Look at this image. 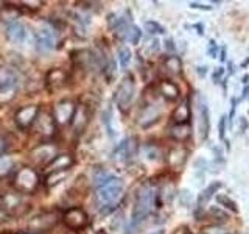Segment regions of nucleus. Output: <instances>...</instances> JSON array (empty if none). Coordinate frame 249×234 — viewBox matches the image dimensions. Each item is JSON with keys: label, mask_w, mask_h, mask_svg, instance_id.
I'll return each mask as SVG.
<instances>
[{"label": "nucleus", "mask_w": 249, "mask_h": 234, "mask_svg": "<svg viewBox=\"0 0 249 234\" xmlns=\"http://www.w3.org/2000/svg\"><path fill=\"white\" fill-rule=\"evenodd\" d=\"M192 135V130L189 125H175V127L170 128V136L173 137L175 140H178V142H184V140H187Z\"/></svg>", "instance_id": "obj_17"}, {"label": "nucleus", "mask_w": 249, "mask_h": 234, "mask_svg": "<svg viewBox=\"0 0 249 234\" xmlns=\"http://www.w3.org/2000/svg\"><path fill=\"white\" fill-rule=\"evenodd\" d=\"M154 198H156V191L151 184H145L140 187L137 192V197H136L131 222H129L131 230L137 228V226L151 214L153 206H154Z\"/></svg>", "instance_id": "obj_2"}, {"label": "nucleus", "mask_w": 249, "mask_h": 234, "mask_svg": "<svg viewBox=\"0 0 249 234\" xmlns=\"http://www.w3.org/2000/svg\"><path fill=\"white\" fill-rule=\"evenodd\" d=\"M151 234H165L162 230H159V231H154V233H151Z\"/></svg>", "instance_id": "obj_36"}, {"label": "nucleus", "mask_w": 249, "mask_h": 234, "mask_svg": "<svg viewBox=\"0 0 249 234\" xmlns=\"http://www.w3.org/2000/svg\"><path fill=\"white\" fill-rule=\"evenodd\" d=\"M36 44L44 52L53 50L54 45H56V35H54V31L50 27L39 28L36 33Z\"/></svg>", "instance_id": "obj_7"}, {"label": "nucleus", "mask_w": 249, "mask_h": 234, "mask_svg": "<svg viewBox=\"0 0 249 234\" xmlns=\"http://www.w3.org/2000/svg\"><path fill=\"white\" fill-rule=\"evenodd\" d=\"M37 116V106H25L18 111L16 114V123L19 125V127H28V125L36 119Z\"/></svg>", "instance_id": "obj_12"}, {"label": "nucleus", "mask_w": 249, "mask_h": 234, "mask_svg": "<svg viewBox=\"0 0 249 234\" xmlns=\"http://www.w3.org/2000/svg\"><path fill=\"white\" fill-rule=\"evenodd\" d=\"M13 164L14 162L10 156H3V158H0V176H3L10 172L13 169Z\"/></svg>", "instance_id": "obj_23"}, {"label": "nucleus", "mask_w": 249, "mask_h": 234, "mask_svg": "<svg viewBox=\"0 0 249 234\" xmlns=\"http://www.w3.org/2000/svg\"><path fill=\"white\" fill-rule=\"evenodd\" d=\"M190 6L192 8H198V10H206V11L210 10V6H207V5H199V3H195V2H192Z\"/></svg>", "instance_id": "obj_32"}, {"label": "nucleus", "mask_w": 249, "mask_h": 234, "mask_svg": "<svg viewBox=\"0 0 249 234\" xmlns=\"http://www.w3.org/2000/svg\"><path fill=\"white\" fill-rule=\"evenodd\" d=\"M235 103H237V100L233 98V100H232V108H231V114H229V125H232V120H233V114H235Z\"/></svg>", "instance_id": "obj_31"}, {"label": "nucleus", "mask_w": 249, "mask_h": 234, "mask_svg": "<svg viewBox=\"0 0 249 234\" xmlns=\"http://www.w3.org/2000/svg\"><path fill=\"white\" fill-rule=\"evenodd\" d=\"M5 35L8 38V41L14 45H25L31 42L30 31L25 25H22L20 22H11L8 23L5 28Z\"/></svg>", "instance_id": "obj_5"}, {"label": "nucleus", "mask_w": 249, "mask_h": 234, "mask_svg": "<svg viewBox=\"0 0 249 234\" xmlns=\"http://www.w3.org/2000/svg\"><path fill=\"white\" fill-rule=\"evenodd\" d=\"M159 92L162 94V97L165 100L173 101L179 97V88L173 83V81H168V80H163L159 84Z\"/></svg>", "instance_id": "obj_16"}, {"label": "nucleus", "mask_w": 249, "mask_h": 234, "mask_svg": "<svg viewBox=\"0 0 249 234\" xmlns=\"http://www.w3.org/2000/svg\"><path fill=\"white\" fill-rule=\"evenodd\" d=\"M72 162H73V159L70 158L69 155H59V156H56L53 161H52V164H50V169L53 170V172H59V170H67L70 166H72Z\"/></svg>", "instance_id": "obj_18"}, {"label": "nucleus", "mask_w": 249, "mask_h": 234, "mask_svg": "<svg viewBox=\"0 0 249 234\" xmlns=\"http://www.w3.org/2000/svg\"><path fill=\"white\" fill-rule=\"evenodd\" d=\"M140 36H142V33H140V30H139L137 27L132 25L131 30L128 31L126 39H128L129 42H132V44H137V42H139V39H140Z\"/></svg>", "instance_id": "obj_26"}, {"label": "nucleus", "mask_w": 249, "mask_h": 234, "mask_svg": "<svg viewBox=\"0 0 249 234\" xmlns=\"http://www.w3.org/2000/svg\"><path fill=\"white\" fill-rule=\"evenodd\" d=\"M64 176H66V170H64V172H62V170H59V172H53V175L49 176V186L58 184Z\"/></svg>", "instance_id": "obj_27"}, {"label": "nucleus", "mask_w": 249, "mask_h": 234, "mask_svg": "<svg viewBox=\"0 0 249 234\" xmlns=\"http://www.w3.org/2000/svg\"><path fill=\"white\" fill-rule=\"evenodd\" d=\"M2 147H3V142H2V139H0V150H2Z\"/></svg>", "instance_id": "obj_37"}, {"label": "nucleus", "mask_w": 249, "mask_h": 234, "mask_svg": "<svg viewBox=\"0 0 249 234\" xmlns=\"http://www.w3.org/2000/svg\"><path fill=\"white\" fill-rule=\"evenodd\" d=\"M216 200L220 201L221 205H224L226 208H229L231 211H233V213H237V206H235V203H233L232 200H229V198L223 197V195H218V197H216Z\"/></svg>", "instance_id": "obj_28"}, {"label": "nucleus", "mask_w": 249, "mask_h": 234, "mask_svg": "<svg viewBox=\"0 0 249 234\" xmlns=\"http://www.w3.org/2000/svg\"><path fill=\"white\" fill-rule=\"evenodd\" d=\"M221 75H223V69L220 67V69L216 70V74H213V81H218V80H220Z\"/></svg>", "instance_id": "obj_34"}, {"label": "nucleus", "mask_w": 249, "mask_h": 234, "mask_svg": "<svg viewBox=\"0 0 249 234\" xmlns=\"http://www.w3.org/2000/svg\"><path fill=\"white\" fill-rule=\"evenodd\" d=\"M35 155H36V159H37V161L45 162V161H50V159H52L53 150H52L50 147H42V148H39V150H37Z\"/></svg>", "instance_id": "obj_22"}, {"label": "nucleus", "mask_w": 249, "mask_h": 234, "mask_svg": "<svg viewBox=\"0 0 249 234\" xmlns=\"http://www.w3.org/2000/svg\"><path fill=\"white\" fill-rule=\"evenodd\" d=\"M95 197H97V203L101 209L111 208L114 206L119 198L122 197L123 192V181L120 178L112 176L106 174V172H101L100 175H97L95 178Z\"/></svg>", "instance_id": "obj_1"}, {"label": "nucleus", "mask_w": 249, "mask_h": 234, "mask_svg": "<svg viewBox=\"0 0 249 234\" xmlns=\"http://www.w3.org/2000/svg\"><path fill=\"white\" fill-rule=\"evenodd\" d=\"M165 49L170 50V52L175 50V45H173V41H171V39H167V41H165Z\"/></svg>", "instance_id": "obj_33"}, {"label": "nucleus", "mask_w": 249, "mask_h": 234, "mask_svg": "<svg viewBox=\"0 0 249 234\" xmlns=\"http://www.w3.org/2000/svg\"><path fill=\"white\" fill-rule=\"evenodd\" d=\"M165 69L168 70V72H171V74H179L181 72V59H179L178 57H168V58H165Z\"/></svg>", "instance_id": "obj_20"}, {"label": "nucleus", "mask_w": 249, "mask_h": 234, "mask_svg": "<svg viewBox=\"0 0 249 234\" xmlns=\"http://www.w3.org/2000/svg\"><path fill=\"white\" fill-rule=\"evenodd\" d=\"M37 183V176L33 170L30 169H23L18 174V178H16V184H18L22 191H31Z\"/></svg>", "instance_id": "obj_11"}, {"label": "nucleus", "mask_w": 249, "mask_h": 234, "mask_svg": "<svg viewBox=\"0 0 249 234\" xmlns=\"http://www.w3.org/2000/svg\"><path fill=\"white\" fill-rule=\"evenodd\" d=\"M226 117H221V120H220V137L224 139V131H226Z\"/></svg>", "instance_id": "obj_30"}, {"label": "nucleus", "mask_w": 249, "mask_h": 234, "mask_svg": "<svg viewBox=\"0 0 249 234\" xmlns=\"http://www.w3.org/2000/svg\"><path fill=\"white\" fill-rule=\"evenodd\" d=\"M246 97H249V86H246V88H245V91H243V97H241V98H246Z\"/></svg>", "instance_id": "obj_35"}, {"label": "nucleus", "mask_w": 249, "mask_h": 234, "mask_svg": "<svg viewBox=\"0 0 249 234\" xmlns=\"http://www.w3.org/2000/svg\"><path fill=\"white\" fill-rule=\"evenodd\" d=\"M190 105H189V98H185L181 105H179L175 113H173V120L176 122V125H185L190 119Z\"/></svg>", "instance_id": "obj_14"}, {"label": "nucleus", "mask_w": 249, "mask_h": 234, "mask_svg": "<svg viewBox=\"0 0 249 234\" xmlns=\"http://www.w3.org/2000/svg\"><path fill=\"white\" fill-rule=\"evenodd\" d=\"M75 113H76L75 105L69 100L59 101V103L56 105V109H54V116H56L58 122H61V123L69 122L75 116Z\"/></svg>", "instance_id": "obj_10"}, {"label": "nucleus", "mask_w": 249, "mask_h": 234, "mask_svg": "<svg viewBox=\"0 0 249 234\" xmlns=\"http://www.w3.org/2000/svg\"><path fill=\"white\" fill-rule=\"evenodd\" d=\"M185 159H187V150L182 147H176L173 150H170L168 153V164L175 169L182 167Z\"/></svg>", "instance_id": "obj_15"}, {"label": "nucleus", "mask_w": 249, "mask_h": 234, "mask_svg": "<svg viewBox=\"0 0 249 234\" xmlns=\"http://www.w3.org/2000/svg\"><path fill=\"white\" fill-rule=\"evenodd\" d=\"M134 92H136V84L132 81V78H124V80L119 84V88L115 91L114 100L122 111L129 108L132 98H134Z\"/></svg>", "instance_id": "obj_3"}, {"label": "nucleus", "mask_w": 249, "mask_h": 234, "mask_svg": "<svg viewBox=\"0 0 249 234\" xmlns=\"http://www.w3.org/2000/svg\"><path fill=\"white\" fill-rule=\"evenodd\" d=\"M88 222V214L81 208H70L64 214V223L72 230H83Z\"/></svg>", "instance_id": "obj_6"}, {"label": "nucleus", "mask_w": 249, "mask_h": 234, "mask_svg": "<svg viewBox=\"0 0 249 234\" xmlns=\"http://www.w3.org/2000/svg\"><path fill=\"white\" fill-rule=\"evenodd\" d=\"M218 187H221V183L220 181H216V183H212L210 186H207L204 191H202V194L199 195V198H198V206L202 208V205H206V203L212 198V195L216 192Z\"/></svg>", "instance_id": "obj_19"}, {"label": "nucleus", "mask_w": 249, "mask_h": 234, "mask_svg": "<svg viewBox=\"0 0 249 234\" xmlns=\"http://www.w3.org/2000/svg\"><path fill=\"white\" fill-rule=\"evenodd\" d=\"M49 80H50L52 84H62V83H64V80H66V74L62 72V70L56 69V70H53V72H50Z\"/></svg>", "instance_id": "obj_24"}, {"label": "nucleus", "mask_w": 249, "mask_h": 234, "mask_svg": "<svg viewBox=\"0 0 249 234\" xmlns=\"http://www.w3.org/2000/svg\"><path fill=\"white\" fill-rule=\"evenodd\" d=\"M210 130V116H209V106L206 103L204 97H199V135L202 139H207Z\"/></svg>", "instance_id": "obj_8"}, {"label": "nucleus", "mask_w": 249, "mask_h": 234, "mask_svg": "<svg viewBox=\"0 0 249 234\" xmlns=\"http://www.w3.org/2000/svg\"><path fill=\"white\" fill-rule=\"evenodd\" d=\"M204 234H228V233L221 228H218V226H209V228L204 230Z\"/></svg>", "instance_id": "obj_29"}, {"label": "nucleus", "mask_w": 249, "mask_h": 234, "mask_svg": "<svg viewBox=\"0 0 249 234\" xmlns=\"http://www.w3.org/2000/svg\"><path fill=\"white\" fill-rule=\"evenodd\" d=\"M136 150L134 139H124L123 142L119 144V147L114 150V158L117 159H129Z\"/></svg>", "instance_id": "obj_13"}, {"label": "nucleus", "mask_w": 249, "mask_h": 234, "mask_svg": "<svg viewBox=\"0 0 249 234\" xmlns=\"http://www.w3.org/2000/svg\"><path fill=\"white\" fill-rule=\"evenodd\" d=\"M159 116H160V106L158 103L146 105L139 114V123L142 125V127H148L150 123L158 120Z\"/></svg>", "instance_id": "obj_9"}, {"label": "nucleus", "mask_w": 249, "mask_h": 234, "mask_svg": "<svg viewBox=\"0 0 249 234\" xmlns=\"http://www.w3.org/2000/svg\"><path fill=\"white\" fill-rule=\"evenodd\" d=\"M145 28L146 31H150V33H156V35H162V33H165V28H163L162 25H159L158 22H151V20H148L145 22Z\"/></svg>", "instance_id": "obj_25"}, {"label": "nucleus", "mask_w": 249, "mask_h": 234, "mask_svg": "<svg viewBox=\"0 0 249 234\" xmlns=\"http://www.w3.org/2000/svg\"><path fill=\"white\" fill-rule=\"evenodd\" d=\"M18 86V75L13 69L0 67V100H8L14 96Z\"/></svg>", "instance_id": "obj_4"}, {"label": "nucleus", "mask_w": 249, "mask_h": 234, "mask_svg": "<svg viewBox=\"0 0 249 234\" xmlns=\"http://www.w3.org/2000/svg\"><path fill=\"white\" fill-rule=\"evenodd\" d=\"M119 61H120V66L123 69L128 67V64L131 62V50L128 49V47L122 45L119 49Z\"/></svg>", "instance_id": "obj_21"}]
</instances>
